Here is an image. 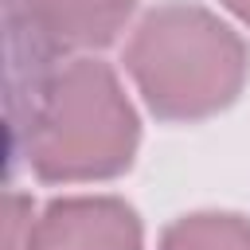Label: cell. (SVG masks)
I'll return each instance as SVG.
<instances>
[{
	"label": "cell",
	"instance_id": "1",
	"mask_svg": "<svg viewBox=\"0 0 250 250\" xmlns=\"http://www.w3.org/2000/svg\"><path fill=\"white\" fill-rule=\"evenodd\" d=\"M12 141L43 180H105L133 160L137 113L105 62L66 59Z\"/></svg>",
	"mask_w": 250,
	"mask_h": 250
},
{
	"label": "cell",
	"instance_id": "2",
	"mask_svg": "<svg viewBox=\"0 0 250 250\" xmlns=\"http://www.w3.org/2000/svg\"><path fill=\"white\" fill-rule=\"evenodd\" d=\"M125 66L152 113L191 121L234 102L246 82V43L207 8L172 0L137 23Z\"/></svg>",
	"mask_w": 250,
	"mask_h": 250
},
{
	"label": "cell",
	"instance_id": "3",
	"mask_svg": "<svg viewBox=\"0 0 250 250\" xmlns=\"http://www.w3.org/2000/svg\"><path fill=\"white\" fill-rule=\"evenodd\" d=\"M133 0H8L4 23L20 27L47 55L94 51L117 39Z\"/></svg>",
	"mask_w": 250,
	"mask_h": 250
},
{
	"label": "cell",
	"instance_id": "4",
	"mask_svg": "<svg viewBox=\"0 0 250 250\" xmlns=\"http://www.w3.org/2000/svg\"><path fill=\"white\" fill-rule=\"evenodd\" d=\"M31 250H141V223L121 199H55L31 223Z\"/></svg>",
	"mask_w": 250,
	"mask_h": 250
},
{
	"label": "cell",
	"instance_id": "5",
	"mask_svg": "<svg viewBox=\"0 0 250 250\" xmlns=\"http://www.w3.org/2000/svg\"><path fill=\"white\" fill-rule=\"evenodd\" d=\"M160 250H250V223L238 215H188L168 227Z\"/></svg>",
	"mask_w": 250,
	"mask_h": 250
},
{
	"label": "cell",
	"instance_id": "6",
	"mask_svg": "<svg viewBox=\"0 0 250 250\" xmlns=\"http://www.w3.org/2000/svg\"><path fill=\"white\" fill-rule=\"evenodd\" d=\"M4 250H31V203L23 195L4 199Z\"/></svg>",
	"mask_w": 250,
	"mask_h": 250
},
{
	"label": "cell",
	"instance_id": "7",
	"mask_svg": "<svg viewBox=\"0 0 250 250\" xmlns=\"http://www.w3.org/2000/svg\"><path fill=\"white\" fill-rule=\"evenodd\" d=\"M223 4H227V8L242 20V23H250V0H223Z\"/></svg>",
	"mask_w": 250,
	"mask_h": 250
}]
</instances>
